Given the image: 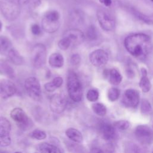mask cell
<instances>
[{
    "instance_id": "35",
    "label": "cell",
    "mask_w": 153,
    "mask_h": 153,
    "mask_svg": "<svg viewBox=\"0 0 153 153\" xmlns=\"http://www.w3.org/2000/svg\"><path fill=\"white\" fill-rule=\"evenodd\" d=\"M44 88L48 92H53L57 89V87L55 86L52 81L46 83L44 85Z\"/></svg>"
},
{
    "instance_id": "23",
    "label": "cell",
    "mask_w": 153,
    "mask_h": 153,
    "mask_svg": "<svg viewBox=\"0 0 153 153\" xmlns=\"http://www.w3.org/2000/svg\"><path fill=\"white\" fill-rule=\"evenodd\" d=\"M108 77L109 82L113 85H118L123 79L121 74L115 69H112L109 71Z\"/></svg>"
},
{
    "instance_id": "32",
    "label": "cell",
    "mask_w": 153,
    "mask_h": 153,
    "mask_svg": "<svg viewBox=\"0 0 153 153\" xmlns=\"http://www.w3.org/2000/svg\"><path fill=\"white\" fill-rule=\"evenodd\" d=\"M71 45V42L69 41V40L66 38V37H63L62 39H61L59 43H58V46L62 50H67L70 46Z\"/></svg>"
},
{
    "instance_id": "10",
    "label": "cell",
    "mask_w": 153,
    "mask_h": 153,
    "mask_svg": "<svg viewBox=\"0 0 153 153\" xmlns=\"http://www.w3.org/2000/svg\"><path fill=\"white\" fill-rule=\"evenodd\" d=\"M10 117L21 128H27L30 125V119L22 108H14L10 112Z\"/></svg>"
},
{
    "instance_id": "20",
    "label": "cell",
    "mask_w": 153,
    "mask_h": 153,
    "mask_svg": "<svg viewBox=\"0 0 153 153\" xmlns=\"http://www.w3.org/2000/svg\"><path fill=\"white\" fill-rule=\"evenodd\" d=\"M48 63L53 68H61L63 65L64 59L61 54L54 53L50 56Z\"/></svg>"
},
{
    "instance_id": "9",
    "label": "cell",
    "mask_w": 153,
    "mask_h": 153,
    "mask_svg": "<svg viewBox=\"0 0 153 153\" xmlns=\"http://www.w3.org/2000/svg\"><path fill=\"white\" fill-rule=\"evenodd\" d=\"M67 106V99L63 94L56 93L53 94L50 100V107L54 113H62Z\"/></svg>"
},
{
    "instance_id": "15",
    "label": "cell",
    "mask_w": 153,
    "mask_h": 153,
    "mask_svg": "<svg viewBox=\"0 0 153 153\" xmlns=\"http://www.w3.org/2000/svg\"><path fill=\"white\" fill-rule=\"evenodd\" d=\"M41 25L42 29L46 32L54 33L59 29L60 23L59 21L50 20L45 17H43Z\"/></svg>"
},
{
    "instance_id": "28",
    "label": "cell",
    "mask_w": 153,
    "mask_h": 153,
    "mask_svg": "<svg viewBox=\"0 0 153 153\" xmlns=\"http://www.w3.org/2000/svg\"><path fill=\"white\" fill-rule=\"evenodd\" d=\"M0 71L5 74L6 75L12 76L14 75V72L13 68H11L8 64L5 62H0Z\"/></svg>"
},
{
    "instance_id": "43",
    "label": "cell",
    "mask_w": 153,
    "mask_h": 153,
    "mask_svg": "<svg viewBox=\"0 0 153 153\" xmlns=\"http://www.w3.org/2000/svg\"><path fill=\"white\" fill-rule=\"evenodd\" d=\"M152 127H153V122H152Z\"/></svg>"
},
{
    "instance_id": "31",
    "label": "cell",
    "mask_w": 153,
    "mask_h": 153,
    "mask_svg": "<svg viewBox=\"0 0 153 153\" xmlns=\"http://www.w3.org/2000/svg\"><path fill=\"white\" fill-rule=\"evenodd\" d=\"M87 99L90 102H95L99 98V92L94 89H90L87 91Z\"/></svg>"
},
{
    "instance_id": "30",
    "label": "cell",
    "mask_w": 153,
    "mask_h": 153,
    "mask_svg": "<svg viewBox=\"0 0 153 153\" xmlns=\"http://www.w3.org/2000/svg\"><path fill=\"white\" fill-rule=\"evenodd\" d=\"M140 111L143 114H146L151 111V106L149 101L146 99H143L140 105Z\"/></svg>"
},
{
    "instance_id": "29",
    "label": "cell",
    "mask_w": 153,
    "mask_h": 153,
    "mask_svg": "<svg viewBox=\"0 0 153 153\" xmlns=\"http://www.w3.org/2000/svg\"><path fill=\"white\" fill-rule=\"evenodd\" d=\"M85 37L90 40H94L97 38V32L95 27L93 26H91L86 30Z\"/></svg>"
},
{
    "instance_id": "13",
    "label": "cell",
    "mask_w": 153,
    "mask_h": 153,
    "mask_svg": "<svg viewBox=\"0 0 153 153\" xmlns=\"http://www.w3.org/2000/svg\"><path fill=\"white\" fill-rule=\"evenodd\" d=\"M16 92L14 84L8 79L0 81V96L2 99H7L13 96Z\"/></svg>"
},
{
    "instance_id": "5",
    "label": "cell",
    "mask_w": 153,
    "mask_h": 153,
    "mask_svg": "<svg viewBox=\"0 0 153 153\" xmlns=\"http://www.w3.org/2000/svg\"><path fill=\"white\" fill-rule=\"evenodd\" d=\"M46 48L42 44L38 43L34 45L31 52V60L35 68H40L45 62Z\"/></svg>"
},
{
    "instance_id": "40",
    "label": "cell",
    "mask_w": 153,
    "mask_h": 153,
    "mask_svg": "<svg viewBox=\"0 0 153 153\" xmlns=\"http://www.w3.org/2000/svg\"><path fill=\"white\" fill-rule=\"evenodd\" d=\"M2 24L0 20V31L2 30Z\"/></svg>"
},
{
    "instance_id": "45",
    "label": "cell",
    "mask_w": 153,
    "mask_h": 153,
    "mask_svg": "<svg viewBox=\"0 0 153 153\" xmlns=\"http://www.w3.org/2000/svg\"><path fill=\"white\" fill-rule=\"evenodd\" d=\"M152 153H153V152H152Z\"/></svg>"
},
{
    "instance_id": "3",
    "label": "cell",
    "mask_w": 153,
    "mask_h": 153,
    "mask_svg": "<svg viewBox=\"0 0 153 153\" xmlns=\"http://www.w3.org/2000/svg\"><path fill=\"white\" fill-rule=\"evenodd\" d=\"M20 5L11 0H1L0 9L5 18L10 21L16 19L20 13Z\"/></svg>"
},
{
    "instance_id": "21",
    "label": "cell",
    "mask_w": 153,
    "mask_h": 153,
    "mask_svg": "<svg viewBox=\"0 0 153 153\" xmlns=\"http://www.w3.org/2000/svg\"><path fill=\"white\" fill-rule=\"evenodd\" d=\"M38 149L41 153H62L58 147L45 142L40 143L38 145Z\"/></svg>"
},
{
    "instance_id": "4",
    "label": "cell",
    "mask_w": 153,
    "mask_h": 153,
    "mask_svg": "<svg viewBox=\"0 0 153 153\" xmlns=\"http://www.w3.org/2000/svg\"><path fill=\"white\" fill-rule=\"evenodd\" d=\"M25 87L29 96L35 101H39L42 98L41 85L39 81L35 77H29L25 82Z\"/></svg>"
},
{
    "instance_id": "39",
    "label": "cell",
    "mask_w": 153,
    "mask_h": 153,
    "mask_svg": "<svg viewBox=\"0 0 153 153\" xmlns=\"http://www.w3.org/2000/svg\"><path fill=\"white\" fill-rule=\"evenodd\" d=\"M11 1H13L21 5H23V4H25V3H26L29 0H11Z\"/></svg>"
},
{
    "instance_id": "1",
    "label": "cell",
    "mask_w": 153,
    "mask_h": 153,
    "mask_svg": "<svg viewBox=\"0 0 153 153\" xmlns=\"http://www.w3.org/2000/svg\"><path fill=\"white\" fill-rule=\"evenodd\" d=\"M124 46L132 56L140 60L145 59L152 50L150 37L144 33H136L126 38Z\"/></svg>"
},
{
    "instance_id": "16",
    "label": "cell",
    "mask_w": 153,
    "mask_h": 153,
    "mask_svg": "<svg viewBox=\"0 0 153 153\" xmlns=\"http://www.w3.org/2000/svg\"><path fill=\"white\" fill-rule=\"evenodd\" d=\"M141 73L142 76L139 82V86L143 92L147 93L151 88V84L147 76V71L146 69L142 68Z\"/></svg>"
},
{
    "instance_id": "11",
    "label": "cell",
    "mask_w": 153,
    "mask_h": 153,
    "mask_svg": "<svg viewBox=\"0 0 153 153\" xmlns=\"http://www.w3.org/2000/svg\"><path fill=\"white\" fill-rule=\"evenodd\" d=\"M108 53L101 49H97L91 52L89 56L91 63L96 67H101L105 65L108 61Z\"/></svg>"
},
{
    "instance_id": "7",
    "label": "cell",
    "mask_w": 153,
    "mask_h": 153,
    "mask_svg": "<svg viewBox=\"0 0 153 153\" xmlns=\"http://www.w3.org/2000/svg\"><path fill=\"white\" fill-rule=\"evenodd\" d=\"M97 17L101 27L106 31L114 29L115 22L113 16L106 10H99L97 12Z\"/></svg>"
},
{
    "instance_id": "42",
    "label": "cell",
    "mask_w": 153,
    "mask_h": 153,
    "mask_svg": "<svg viewBox=\"0 0 153 153\" xmlns=\"http://www.w3.org/2000/svg\"><path fill=\"white\" fill-rule=\"evenodd\" d=\"M33 1H39V0H33Z\"/></svg>"
},
{
    "instance_id": "37",
    "label": "cell",
    "mask_w": 153,
    "mask_h": 153,
    "mask_svg": "<svg viewBox=\"0 0 153 153\" xmlns=\"http://www.w3.org/2000/svg\"><path fill=\"white\" fill-rule=\"evenodd\" d=\"M89 153H104L103 151L99 148H93Z\"/></svg>"
},
{
    "instance_id": "19",
    "label": "cell",
    "mask_w": 153,
    "mask_h": 153,
    "mask_svg": "<svg viewBox=\"0 0 153 153\" xmlns=\"http://www.w3.org/2000/svg\"><path fill=\"white\" fill-rule=\"evenodd\" d=\"M12 48L11 41L5 36H0V54L8 55Z\"/></svg>"
},
{
    "instance_id": "27",
    "label": "cell",
    "mask_w": 153,
    "mask_h": 153,
    "mask_svg": "<svg viewBox=\"0 0 153 153\" xmlns=\"http://www.w3.org/2000/svg\"><path fill=\"white\" fill-rule=\"evenodd\" d=\"M130 126V123L124 120H119L117 121H115L114 123V127L118 130H127Z\"/></svg>"
},
{
    "instance_id": "41",
    "label": "cell",
    "mask_w": 153,
    "mask_h": 153,
    "mask_svg": "<svg viewBox=\"0 0 153 153\" xmlns=\"http://www.w3.org/2000/svg\"><path fill=\"white\" fill-rule=\"evenodd\" d=\"M14 153H22V152H19V151H18V152H15Z\"/></svg>"
},
{
    "instance_id": "8",
    "label": "cell",
    "mask_w": 153,
    "mask_h": 153,
    "mask_svg": "<svg viewBox=\"0 0 153 153\" xmlns=\"http://www.w3.org/2000/svg\"><path fill=\"white\" fill-rule=\"evenodd\" d=\"M137 140L143 144H151L153 142V131L146 125L138 126L134 131Z\"/></svg>"
},
{
    "instance_id": "34",
    "label": "cell",
    "mask_w": 153,
    "mask_h": 153,
    "mask_svg": "<svg viewBox=\"0 0 153 153\" xmlns=\"http://www.w3.org/2000/svg\"><path fill=\"white\" fill-rule=\"evenodd\" d=\"M31 32L35 35H39L41 33L40 26L37 24H33L31 26Z\"/></svg>"
},
{
    "instance_id": "2",
    "label": "cell",
    "mask_w": 153,
    "mask_h": 153,
    "mask_svg": "<svg viewBox=\"0 0 153 153\" xmlns=\"http://www.w3.org/2000/svg\"><path fill=\"white\" fill-rule=\"evenodd\" d=\"M67 88L69 96L72 100L78 102L82 97V88L81 82L75 72L70 71L68 75Z\"/></svg>"
},
{
    "instance_id": "36",
    "label": "cell",
    "mask_w": 153,
    "mask_h": 153,
    "mask_svg": "<svg viewBox=\"0 0 153 153\" xmlns=\"http://www.w3.org/2000/svg\"><path fill=\"white\" fill-rule=\"evenodd\" d=\"M51 81L53 82V84L57 87V88H59L63 84V79L60 76H57V77L54 78Z\"/></svg>"
},
{
    "instance_id": "44",
    "label": "cell",
    "mask_w": 153,
    "mask_h": 153,
    "mask_svg": "<svg viewBox=\"0 0 153 153\" xmlns=\"http://www.w3.org/2000/svg\"><path fill=\"white\" fill-rule=\"evenodd\" d=\"M151 1H152V2H153V0H151Z\"/></svg>"
},
{
    "instance_id": "12",
    "label": "cell",
    "mask_w": 153,
    "mask_h": 153,
    "mask_svg": "<svg viewBox=\"0 0 153 153\" xmlns=\"http://www.w3.org/2000/svg\"><path fill=\"white\" fill-rule=\"evenodd\" d=\"M123 102L127 106L131 108L136 107L139 102V92L131 88L126 90L123 97Z\"/></svg>"
},
{
    "instance_id": "18",
    "label": "cell",
    "mask_w": 153,
    "mask_h": 153,
    "mask_svg": "<svg viewBox=\"0 0 153 153\" xmlns=\"http://www.w3.org/2000/svg\"><path fill=\"white\" fill-rule=\"evenodd\" d=\"M66 136L76 143H81L83 140L82 133L77 129L74 128H69L65 131Z\"/></svg>"
},
{
    "instance_id": "33",
    "label": "cell",
    "mask_w": 153,
    "mask_h": 153,
    "mask_svg": "<svg viewBox=\"0 0 153 153\" xmlns=\"http://www.w3.org/2000/svg\"><path fill=\"white\" fill-rule=\"evenodd\" d=\"M71 63L74 65L76 66L79 64L81 62V57L78 54H74L71 57Z\"/></svg>"
},
{
    "instance_id": "25",
    "label": "cell",
    "mask_w": 153,
    "mask_h": 153,
    "mask_svg": "<svg viewBox=\"0 0 153 153\" xmlns=\"http://www.w3.org/2000/svg\"><path fill=\"white\" fill-rule=\"evenodd\" d=\"M120 94V91L117 88H111L108 91V97L111 102L117 100Z\"/></svg>"
},
{
    "instance_id": "17",
    "label": "cell",
    "mask_w": 153,
    "mask_h": 153,
    "mask_svg": "<svg viewBox=\"0 0 153 153\" xmlns=\"http://www.w3.org/2000/svg\"><path fill=\"white\" fill-rule=\"evenodd\" d=\"M100 130L103 137L106 140L112 139L115 136L114 127L109 123H103Z\"/></svg>"
},
{
    "instance_id": "24",
    "label": "cell",
    "mask_w": 153,
    "mask_h": 153,
    "mask_svg": "<svg viewBox=\"0 0 153 153\" xmlns=\"http://www.w3.org/2000/svg\"><path fill=\"white\" fill-rule=\"evenodd\" d=\"M93 112L99 116H104L106 113V106L101 103H95L92 105Z\"/></svg>"
},
{
    "instance_id": "26",
    "label": "cell",
    "mask_w": 153,
    "mask_h": 153,
    "mask_svg": "<svg viewBox=\"0 0 153 153\" xmlns=\"http://www.w3.org/2000/svg\"><path fill=\"white\" fill-rule=\"evenodd\" d=\"M30 136L32 138L36 140H43L46 138L47 134L43 130L39 129H35L30 133Z\"/></svg>"
},
{
    "instance_id": "22",
    "label": "cell",
    "mask_w": 153,
    "mask_h": 153,
    "mask_svg": "<svg viewBox=\"0 0 153 153\" xmlns=\"http://www.w3.org/2000/svg\"><path fill=\"white\" fill-rule=\"evenodd\" d=\"M13 63L16 65H21L23 63L24 60L23 57L20 54L17 50L14 48H12L7 55Z\"/></svg>"
},
{
    "instance_id": "14",
    "label": "cell",
    "mask_w": 153,
    "mask_h": 153,
    "mask_svg": "<svg viewBox=\"0 0 153 153\" xmlns=\"http://www.w3.org/2000/svg\"><path fill=\"white\" fill-rule=\"evenodd\" d=\"M63 36L67 38L69 40L71 45H79L85 39L84 33L81 30L78 29H71L66 30Z\"/></svg>"
},
{
    "instance_id": "6",
    "label": "cell",
    "mask_w": 153,
    "mask_h": 153,
    "mask_svg": "<svg viewBox=\"0 0 153 153\" xmlns=\"http://www.w3.org/2000/svg\"><path fill=\"white\" fill-rule=\"evenodd\" d=\"M11 125L9 120L5 117H0V146L5 147L11 143Z\"/></svg>"
},
{
    "instance_id": "38",
    "label": "cell",
    "mask_w": 153,
    "mask_h": 153,
    "mask_svg": "<svg viewBox=\"0 0 153 153\" xmlns=\"http://www.w3.org/2000/svg\"><path fill=\"white\" fill-rule=\"evenodd\" d=\"M100 2L102 4H104L105 6H110L112 4V1L111 0H99Z\"/></svg>"
}]
</instances>
